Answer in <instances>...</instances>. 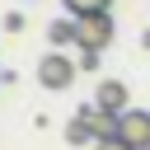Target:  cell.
<instances>
[{
    "label": "cell",
    "mask_w": 150,
    "mask_h": 150,
    "mask_svg": "<svg viewBox=\"0 0 150 150\" xmlns=\"http://www.w3.org/2000/svg\"><path fill=\"white\" fill-rule=\"evenodd\" d=\"M75 66H80V70H94V66H98V52H80V61H75Z\"/></svg>",
    "instance_id": "cell-9"
},
{
    "label": "cell",
    "mask_w": 150,
    "mask_h": 150,
    "mask_svg": "<svg viewBox=\"0 0 150 150\" xmlns=\"http://www.w3.org/2000/svg\"><path fill=\"white\" fill-rule=\"evenodd\" d=\"M112 38H117L112 9H108V14H84V19H80V52H103Z\"/></svg>",
    "instance_id": "cell-1"
},
{
    "label": "cell",
    "mask_w": 150,
    "mask_h": 150,
    "mask_svg": "<svg viewBox=\"0 0 150 150\" xmlns=\"http://www.w3.org/2000/svg\"><path fill=\"white\" fill-rule=\"evenodd\" d=\"M0 80H5V75H0Z\"/></svg>",
    "instance_id": "cell-11"
},
{
    "label": "cell",
    "mask_w": 150,
    "mask_h": 150,
    "mask_svg": "<svg viewBox=\"0 0 150 150\" xmlns=\"http://www.w3.org/2000/svg\"><path fill=\"white\" fill-rule=\"evenodd\" d=\"M94 150H131L127 141H103V145H94Z\"/></svg>",
    "instance_id": "cell-10"
},
{
    "label": "cell",
    "mask_w": 150,
    "mask_h": 150,
    "mask_svg": "<svg viewBox=\"0 0 150 150\" xmlns=\"http://www.w3.org/2000/svg\"><path fill=\"white\" fill-rule=\"evenodd\" d=\"M117 141H127L131 150H150V112L145 108H127L117 117Z\"/></svg>",
    "instance_id": "cell-3"
},
{
    "label": "cell",
    "mask_w": 150,
    "mask_h": 150,
    "mask_svg": "<svg viewBox=\"0 0 150 150\" xmlns=\"http://www.w3.org/2000/svg\"><path fill=\"white\" fill-rule=\"evenodd\" d=\"M75 70H80V66H75L66 52H52V56L38 61V84H42V89H66V84L75 80Z\"/></svg>",
    "instance_id": "cell-2"
},
{
    "label": "cell",
    "mask_w": 150,
    "mask_h": 150,
    "mask_svg": "<svg viewBox=\"0 0 150 150\" xmlns=\"http://www.w3.org/2000/svg\"><path fill=\"white\" fill-rule=\"evenodd\" d=\"M61 5H66L75 19H84V14H108V9H112V0H61Z\"/></svg>",
    "instance_id": "cell-7"
},
{
    "label": "cell",
    "mask_w": 150,
    "mask_h": 150,
    "mask_svg": "<svg viewBox=\"0 0 150 150\" xmlns=\"http://www.w3.org/2000/svg\"><path fill=\"white\" fill-rule=\"evenodd\" d=\"M66 141H70V145H89V141H94V136H89V127H84V117H80V112H75V117H70V122H66Z\"/></svg>",
    "instance_id": "cell-8"
},
{
    "label": "cell",
    "mask_w": 150,
    "mask_h": 150,
    "mask_svg": "<svg viewBox=\"0 0 150 150\" xmlns=\"http://www.w3.org/2000/svg\"><path fill=\"white\" fill-rule=\"evenodd\" d=\"M47 38H52V47H80V19H56L52 28H47Z\"/></svg>",
    "instance_id": "cell-6"
},
{
    "label": "cell",
    "mask_w": 150,
    "mask_h": 150,
    "mask_svg": "<svg viewBox=\"0 0 150 150\" xmlns=\"http://www.w3.org/2000/svg\"><path fill=\"white\" fill-rule=\"evenodd\" d=\"M80 117H84V127H89L94 145H103V141H117V112H103L98 103H84V108H80Z\"/></svg>",
    "instance_id": "cell-4"
},
{
    "label": "cell",
    "mask_w": 150,
    "mask_h": 150,
    "mask_svg": "<svg viewBox=\"0 0 150 150\" xmlns=\"http://www.w3.org/2000/svg\"><path fill=\"white\" fill-rule=\"evenodd\" d=\"M94 103H98L103 112H117V117L131 108V98H127V84H122V80H103V84L94 89Z\"/></svg>",
    "instance_id": "cell-5"
}]
</instances>
